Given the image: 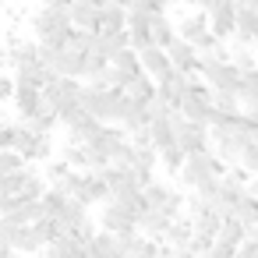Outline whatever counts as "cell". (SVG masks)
Masks as SVG:
<instances>
[{
    "mask_svg": "<svg viewBox=\"0 0 258 258\" xmlns=\"http://www.w3.org/2000/svg\"><path fill=\"white\" fill-rule=\"evenodd\" d=\"M110 64H113L117 71H124L127 78H135V75L142 71V60H138V50H131V46H120L117 53H110Z\"/></svg>",
    "mask_w": 258,
    "mask_h": 258,
    "instance_id": "cell-22",
    "label": "cell"
},
{
    "mask_svg": "<svg viewBox=\"0 0 258 258\" xmlns=\"http://www.w3.org/2000/svg\"><path fill=\"white\" fill-rule=\"evenodd\" d=\"M11 96H15V78L0 71V103H8Z\"/></svg>",
    "mask_w": 258,
    "mask_h": 258,
    "instance_id": "cell-38",
    "label": "cell"
},
{
    "mask_svg": "<svg viewBox=\"0 0 258 258\" xmlns=\"http://www.w3.org/2000/svg\"><path fill=\"white\" fill-rule=\"evenodd\" d=\"M4 64H8V50H4V46H0V68H4Z\"/></svg>",
    "mask_w": 258,
    "mask_h": 258,
    "instance_id": "cell-42",
    "label": "cell"
},
{
    "mask_svg": "<svg viewBox=\"0 0 258 258\" xmlns=\"http://www.w3.org/2000/svg\"><path fill=\"white\" fill-rule=\"evenodd\" d=\"M159 212H163V216H170V219H177V216L184 212V195H180V191H170V198L159 205Z\"/></svg>",
    "mask_w": 258,
    "mask_h": 258,
    "instance_id": "cell-34",
    "label": "cell"
},
{
    "mask_svg": "<svg viewBox=\"0 0 258 258\" xmlns=\"http://www.w3.org/2000/svg\"><path fill=\"white\" fill-rule=\"evenodd\" d=\"M50 68H53L57 75H68V78H82V75H85V50H78V46L68 43L64 50L53 53Z\"/></svg>",
    "mask_w": 258,
    "mask_h": 258,
    "instance_id": "cell-7",
    "label": "cell"
},
{
    "mask_svg": "<svg viewBox=\"0 0 258 258\" xmlns=\"http://www.w3.org/2000/svg\"><path fill=\"white\" fill-rule=\"evenodd\" d=\"M170 184H163V180H149L145 187H142V198H145V209H159L166 198H170Z\"/></svg>",
    "mask_w": 258,
    "mask_h": 258,
    "instance_id": "cell-27",
    "label": "cell"
},
{
    "mask_svg": "<svg viewBox=\"0 0 258 258\" xmlns=\"http://www.w3.org/2000/svg\"><path fill=\"white\" fill-rule=\"evenodd\" d=\"M230 39H233V43L254 46V43H258V11L237 8V11H233V36H230Z\"/></svg>",
    "mask_w": 258,
    "mask_h": 258,
    "instance_id": "cell-9",
    "label": "cell"
},
{
    "mask_svg": "<svg viewBox=\"0 0 258 258\" xmlns=\"http://www.w3.org/2000/svg\"><path fill=\"white\" fill-rule=\"evenodd\" d=\"M110 4H120V8H131V4H135V0H110Z\"/></svg>",
    "mask_w": 258,
    "mask_h": 258,
    "instance_id": "cell-41",
    "label": "cell"
},
{
    "mask_svg": "<svg viewBox=\"0 0 258 258\" xmlns=\"http://www.w3.org/2000/svg\"><path fill=\"white\" fill-rule=\"evenodd\" d=\"M127 96H135L138 103H149L152 99V92H156V78L152 75H145V71H138L131 82H127V89H124Z\"/></svg>",
    "mask_w": 258,
    "mask_h": 258,
    "instance_id": "cell-23",
    "label": "cell"
},
{
    "mask_svg": "<svg viewBox=\"0 0 258 258\" xmlns=\"http://www.w3.org/2000/svg\"><path fill=\"white\" fill-rule=\"evenodd\" d=\"M106 64H110V57H103V53L89 50V53H85V75H82V78H92V75L106 71Z\"/></svg>",
    "mask_w": 258,
    "mask_h": 258,
    "instance_id": "cell-32",
    "label": "cell"
},
{
    "mask_svg": "<svg viewBox=\"0 0 258 258\" xmlns=\"http://www.w3.org/2000/svg\"><path fill=\"white\" fill-rule=\"evenodd\" d=\"M187 240H191V216H177V219H170V226H166V233H163V247H170V251H180V247H187Z\"/></svg>",
    "mask_w": 258,
    "mask_h": 258,
    "instance_id": "cell-12",
    "label": "cell"
},
{
    "mask_svg": "<svg viewBox=\"0 0 258 258\" xmlns=\"http://www.w3.org/2000/svg\"><path fill=\"white\" fill-rule=\"evenodd\" d=\"M103 29H127V8H120V4H106L99 8V32Z\"/></svg>",
    "mask_w": 258,
    "mask_h": 258,
    "instance_id": "cell-21",
    "label": "cell"
},
{
    "mask_svg": "<svg viewBox=\"0 0 258 258\" xmlns=\"http://www.w3.org/2000/svg\"><path fill=\"white\" fill-rule=\"evenodd\" d=\"M18 166H25V159H22L15 149H0V173H11V170H18Z\"/></svg>",
    "mask_w": 258,
    "mask_h": 258,
    "instance_id": "cell-35",
    "label": "cell"
},
{
    "mask_svg": "<svg viewBox=\"0 0 258 258\" xmlns=\"http://www.w3.org/2000/svg\"><path fill=\"white\" fill-rule=\"evenodd\" d=\"M149 142H152L156 149H163V145L173 142V120H170V113L149 117Z\"/></svg>",
    "mask_w": 258,
    "mask_h": 258,
    "instance_id": "cell-19",
    "label": "cell"
},
{
    "mask_svg": "<svg viewBox=\"0 0 258 258\" xmlns=\"http://www.w3.org/2000/svg\"><path fill=\"white\" fill-rule=\"evenodd\" d=\"M166 226H170V216H163L159 209H142V216H138V230H142L145 237H152V240H163Z\"/></svg>",
    "mask_w": 258,
    "mask_h": 258,
    "instance_id": "cell-14",
    "label": "cell"
},
{
    "mask_svg": "<svg viewBox=\"0 0 258 258\" xmlns=\"http://www.w3.org/2000/svg\"><path fill=\"white\" fill-rule=\"evenodd\" d=\"M15 106L22 117H29L32 110L43 106V92H39V75H29V71H15Z\"/></svg>",
    "mask_w": 258,
    "mask_h": 258,
    "instance_id": "cell-2",
    "label": "cell"
},
{
    "mask_svg": "<svg viewBox=\"0 0 258 258\" xmlns=\"http://www.w3.org/2000/svg\"><path fill=\"white\" fill-rule=\"evenodd\" d=\"M247 173H258V135H251L247 142H244V149H240V159H237Z\"/></svg>",
    "mask_w": 258,
    "mask_h": 258,
    "instance_id": "cell-29",
    "label": "cell"
},
{
    "mask_svg": "<svg viewBox=\"0 0 258 258\" xmlns=\"http://www.w3.org/2000/svg\"><path fill=\"white\" fill-rule=\"evenodd\" d=\"M43 4H71V0H43Z\"/></svg>",
    "mask_w": 258,
    "mask_h": 258,
    "instance_id": "cell-43",
    "label": "cell"
},
{
    "mask_svg": "<svg viewBox=\"0 0 258 258\" xmlns=\"http://www.w3.org/2000/svg\"><path fill=\"white\" fill-rule=\"evenodd\" d=\"M71 198H78V202H85V205L92 209L96 202H106V198H110V184L103 180L99 170H82V177H78Z\"/></svg>",
    "mask_w": 258,
    "mask_h": 258,
    "instance_id": "cell-4",
    "label": "cell"
},
{
    "mask_svg": "<svg viewBox=\"0 0 258 258\" xmlns=\"http://www.w3.org/2000/svg\"><path fill=\"white\" fill-rule=\"evenodd\" d=\"M127 29H145V32H152V15H149L145 8L131 4V8H127Z\"/></svg>",
    "mask_w": 258,
    "mask_h": 258,
    "instance_id": "cell-31",
    "label": "cell"
},
{
    "mask_svg": "<svg viewBox=\"0 0 258 258\" xmlns=\"http://www.w3.org/2000/svg\"><path fill=\"white\" fill-rule=\"evenodd\" d=\"M166 4H170V8H173V4H180V0H166Z\"/></svg>",
    "mask_w": 258,
    "mask_h": 258,
    "instance_id": "cell-45",
    "label": "cell"
},
{
    "mask_svg": "<svg viewBox=\"0 0 258 258\" xmlns=\"http://www.w3.org/2000/svg\"><path fill=\"white\" fill-rule=\"evenodd\" d=\"M173 39H177V25L170 22V15H166V11H163V15H152V43L166 50Z\"/></svg>",
    "mask_w": 258,
    "mask_h": 258,
    "instance_id": "cell-20",
    "label": "cell"
},
{
    "mask_svg": "<svg viewBox=\"0 0 258 258\" xmlns=\"http://www.w3.org/2000/svg\"><path fill=\"white\" fill-rule=\"evenodd\" d=\"M22 124H29L32 131H43V135H53L57 127H60V120H57V110L50 106V103H43L39 110H32L29 117H22Z\"/></svg>",
    "mask_w": 258,
    "mask_h": 258,
    "instance_id": "cell-13",
    "label": "cell"
},
{
    "mask_svg": "<svg viewBox=\"0 0 258 258\" xmlns=\"http://www.w3.org/2000/svg\"><path fill=\"white\" fill-rule=\"evenodd\" d=\"M166 53H170V64L177 68V71H187V75H198V50H195V43H187V39H173L170 46H166Z\"/></svg>",
    "mask_w": 258,
    "mask_h": 258,
    "instance_id": "cell-10",
    "label": "cell"
},
{
    "mask_svg": "<svg viewBox=\"0 0 258 258\" xmlns=\"http://www.w3.org/2000/svg\"><path fill=\"white\" fill-rule=\"evenodd\" d=\"M212 240H216V237H209V233H195V230H191V240H187L184 251H187V254H209Z\"/></svg>",
    "mask_w": 258,
    "mask_h": 258,
    "instance_id": "cell-33",
    "label": "cell"
},
{
    "mask_svg": "<svg viewBox=\"0 0 258 258\" xmlns=\"http://www.w3.org/2000/svg\"><path fill=\"white\" fill-rule=\"evenodd\" d=\"M138 60H142V71H145V75H152L156 82H163V78L173 71L170 53H166L163 46H156V43H149L145 50H138Z\"/></svg>",
    "mask_w": 258,
    "mask_h": 258,
    "instance_id": "cell-8",
    "label": "cell"
},
{
    "mask_svg": "<svg viewBox=\"0 0 258 258\" xmlns=\"http://www.w3.org/2000/svg\"><path fill=\"white\" fill-rule=\"evenodd\" d=\"M233 11H237V0H216V4L205 11L209 15V32L216 39H230L233 36Z\"/></svg>",
    "mask_w": 258,
    "mask_h": 258,
    "instance_id": "cell-6",
    "label": "cell"
},
{
    "mask_svg": "<svg viewBox=\"0 0 258 258\" xmlns=\"http://www.w3.org/2000/svg\"><path fill=\"white\" fill-rule=\"evenodd\" d=\"M237 8H251V11H258V0H237Z\"/></svg>",
    "mask_w": 258,
    "mask_h": 258,
    "instance_id": "cell-40",
    "label": "cell"
},
{
    "mask_svg": "<svg viewBox=\"0 0 258 258\" xmlns=\"http://www.w3.org/2000/svg\"><path fill=\"white\" fill-rule=\"evenodd\" d=\"M205 32H209V15H205V11H198V15H184V18L177 22V36L187 39V43L202 39Z\"/></svg>",
    "mask_w": 258,
    "mask_h": 258,
    "instance_id": "cell-15",
    "label": "cell"
},
{
    "mask_svg": "<svg viewBox=\"0 0 258 258\" xmlns=\"http://www.w3.org/2000/svg\"><path fill=\"white\" fill-rule=\"evenodd\" d=\"M247 237V226L237 219V216H226L223 223H219V230H216V240L219 244H226V247H233V254H237V244Z\"/></svg>",
    "mask_w": 258,
    "mask_h": 258,
    "instance_id": "cell-16",
    "label": "cell"
},
{
    "mask_svg": "<svg viewBox=\"0 0 258 258\" xmlns=\"http://www.w3.org/2000/svg\"><path fill=\"white\" fill-rule=\"evenodd\" d=\"M212 106H216V110H223V113H233V110H240V99H237V92L212 89Z\"/></svg>",
    "mask_w": 258,
    "mask_h": 258,
    "instance_id": "cell-30",
    "label": "cell"
},
{
    "mask_svg": "<svg viewBox=\"0 0 258 258\" xmlns=\"http://www.w3.org/2000/svg\"><path fill=\"white\" fill-rule=\"evenodd\" d=\"M60 159H64L68 166H75V170H85V145H82V142L60 145Z\"/></svg>",
    "mask_w": 258,
    "mask_h": 258,
    "instance_id": "cell-28",
    "label": "cell"
},
{
    "mask_svg": "<svg viewBox=\"0 0 258 258\" xmlns=\"http://www.w3.org/2000/svg\"><path fill=\"white\" fill-rule=\"evenodd\" d=\"M240 110H258V68L240 71V89H237Z\"/></svg>",
    "mask_w": 258,
    "mask_h": 258,
    "instance_id": "cell-17",
    "label": "cell"
},
{
    "mask_svg": "<svg viewBox=\"0 0 258 258\" xmlns=\"http://www.w3.org/2000/svg\"><path fill=\"white\" fill-rule=\"evenodd\" d=\"M124 138H127V131H124V127H113V124H106V120H103V124H99V131H96L85 145H92V149H99V152L113 156V152L120 149V142H124Z\"/></svg>",
    "mask_w": 258,
    "mask_h": 258,
    "instance_id": "cell-11",
    "label": "cell"
},
{
    "mask_svg": "<svg viewBox=\"0 0 258 258\" xmlns=\"http://www.w3.org/2000/svg\"><path fill=\"white\" fill-rule=\"evenodd\" d=\"M184 156H187V152H184L177 142H170V145H163V149H159V166H163L166 173H173V177H177V170L184 166Z\"/></svg>",
    "mask_w": 258,
    "mask_h": 258,
    "instance_id": "cell-26",
    "label": "cell"
},
{
    "mask_svg": "<svg viewBox=\"0 0 258 258\" xmlns=\"http://www.w3.org/2000/svg\"><path fill=\"white\" fill-rule=\"evenodd\" d=\"M233 216L244 223V226H258V198H251L247 191L233 202Z\"/></svg>",
    "mask_w": 258,
    "mask_h": 258,
    "instance_id": "cell-24",
    "label": "cell"
},
{
    "mask_svg": "<svg viewBox=\"0 0 258 258\" xmlns=\"http://www.w3.org/2000/svg\"><path fill=\"white\" fill-rule=\"evenodd\" d=\"M254 68H258V43H254Z\"/></svg>",
    "mask_w": 258,
    "mask_h": 258,
    "instance_id": "cell-44",
    "label": "cell"
},
{
    "mask_svg": "<svg viewBox=\"0 0 258 258\" xmlns=\"http://www.w3.org/2000/svg\"><path fill=\"white\" fill-rule=\"evenodd\" d=\"M11 149H15L25 163H43V159L53 156V142H50V135L32 131L29 124H15V142H11Z\"/></svg>",
    "mask_w": 258,
    "mask_h": 258,
    "instance_id": "cell-1",
    "label": "cell"
},
{
    "mask_svg": "<svg viewBox=\"0 0 258 258\" xmlns=\"http://www.w3.org/2000/svg\"><path fill=\"white\" fill-rule=\"evenodd\" d=\"M106 163H110V156H106V152H99V149L85 145V170H103Z\"/></svg>",
    "mask_w": 258,
    "mask_h": 258,
    "instance_id": "cell-36",
    "label": "cell"
},
{
    "mask_svg": "<svg viewBox=\"0 0 258 258\" xmlns=\"http://www.w3.org/2000/svg\"><path fill=\"white\" fill-rule=\"evenodd\" d=\"M15 142V124H0V149H11Z\"/></svg>",
    "mask_w": 258,
    "mask_h": 258,
    "instance_id": "cell-39",
    "label": "cell"
},
{
    "mask_svg": "<svg viewBox=\"0 0 258 258\" xmlns=\"http://www.w3.org/2000/svg\"><path fill=\"white\" fill-rule=\"evenodd\" d=\"M68 170H71V166H68L64 159H53V163L46 166V180H50V184H57V180H60V177L68 173Z\"/></svg>",
    "mask_w": 258,
    "mask_h": 258,
    "instance_id": "cell-37",
    "label": "cell"
},
{
    "mask_svg": "<svg viewBox=\"0 0 258 258\" xmlns=\"http://www.w3.org/2000/svg\"><path fill=\"white\" fill-rule=\"evenodd\" d=\"M46 254H53V258H64V254H82V240L75 237V233H68V230H60L57 237H50L46 240V247H43Z\"/></svg>",
    "mask_w": 258,
    "mask_h": 258,
    "instance_id": "cell-18",
    "label": "cell"
},
{
    "mask_svg": "<svg viewBox=\"0 0 258 258\" xmlns=\"http://www.w3.org/2000/svg\"><path fill=\"white\" fill-rule=\"evenodd\" d=\"M226 46H230V60H233L237 71H251V68H254V46L233 43V39H226Z\"/></svg>",
    "mask_w": 258,
    "mask_h": 258,
    "instance_id": "cell-25",
    "label": "cell"
},
{
    "mask_svg": "<svg viewBox=\"0 0 258 258\" xmlns=\"http://www.w3.org/2000/svg\"><path fill=\"white\" fill-rule=\"evenodd\" d=\"M29 25H32V32H36V39H43V36H50V32H57V29H68V25H71V15H68V4H43V11H36Z\"/></svg>",
    "mask_w": 258,
    "mask_h": 258,
    "instance_id": "cell-3",
    "label": "cell"
},
{
    "mask_svg": "<svg viewBox=\"0 0 258 258\" xmlns=\"http://www.w3.org/2000/svg\"><path fill=\"white\" fill-rule=\"evenodd\" d=\"M99 230H110V233L124 237V233L138 230V223H135V216H131L124 205H117L113 198H106V205L99 209Z\"/></svg>",
    "mask_w": 258,
    "mask_h": 258,
    "instance_id": "cell-5",
    "label": "cell"
}]
</instances>
